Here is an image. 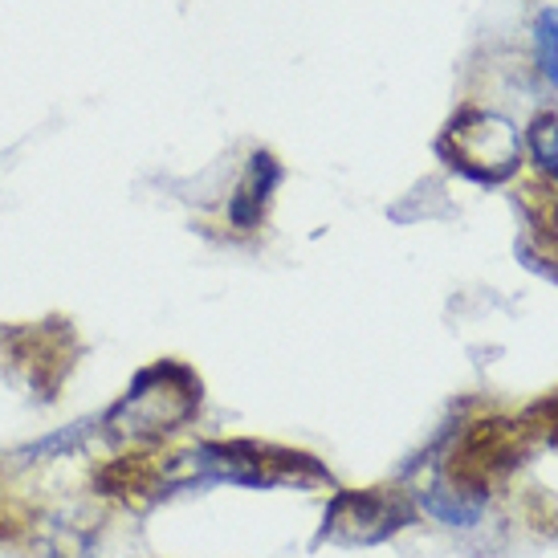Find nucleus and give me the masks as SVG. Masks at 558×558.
<instances>
[{"label":"nucleus","instance_id":"obj_7","mask_svg":"<svg viewBox=\"0 0 558 558\" xmlns=\"http://www.w3.org/2000/svg\"><path fill=\"white\" fill-rule=\"evenodd\" d=\"M530 147H534L538 163L558 175V119H538L530 126Z\"/></svg>","mask_w":558,"mask_h":558},{"label":"nucleus","instance_id":"obj_1","mask_svg":"<svg viewBox=\"0 0 558 558\" xmlns=\"http://www.w3.org/2000/svg\"><path fill=\"white\" fill-rule=\"evenodd\" d=\"M201 408V379L180 363H156L140 372L123 400L107 412V428L123 440H151L184 428Z\"/></svg>","mask_w":558,"mask_h":558},{"label":"nucleus","instance_id":"obj_3","mask_svg":"<svg viewBox=\"0 0 558 558\" xmlns=\"http://www.w3.org/2000/svg\"><path fill=\"white\" fill-rule=\"evenodd\" d=\"M396 526H403V510L396 501L379 494H339L330 513H326L323 538L342 546H363L388 538Z\"/></svg>","mask_w":558,"mask_h":558},{"label":"nucleus","instance_id":"obj_5","mask_svg":"<svg viewBox=\"0 0 558 558\" xmlns=\"http://www.w3.org/2000/svg\"><path fill=\"white\" fill-rule=\"evenodd\" d=\"M424 510L433 513V518H440L445 526H473L481 518V501H465L457 489H440L436 485L433 494L424 497Z\"/></svg>","mask_w":558,"mask_h":558},{"label":"nucleus","instance_id":"obj_4","mask_svg":"<svg viewBox=\"0 0 558 558\" xmlns=\"http://www.w3.org/2000/svg\"><path fill=\"white\" fill-rule=\"evenodd\" d=\"M278 180H281V171H278V163H274V159L253 156V168H248L245 187L236 192V201H233V220L241 225V229H253V225L262 220L265 201H269V192L278 187Z\"/></svg>","mask_w":558,"mask_h":558},{"label":"nucleus","instance_id":"obj_2","mask_svg":"<svg viewBox=\"0 0 558 558\" xmlns=\"http://www.w3.org/2000/svg\"><path fill=\"white\" fill-rule=\"evenodd\" d=\"M440 147L445 151L452 147V168L469 171L477 180H506L518 163V131L506 119L477 114V110H465L461 119H452Z\"/></svg>","mask_w":558,"mask_h":558},{"label":"nucleus","instance_id":"obj_6","mask_svg":"<svg viewBox=\"0 0 558 558\" xmlns=\"http://www.w3.org/2000/svg\"><path fill=\"white\" fill-rule=\"evenodd\" d=\"M534 37H538V62H543V74L558 86V9H546L534 25Z\"/></svg>","mask_w":558,"mask_h":558}]
</instances>
